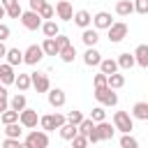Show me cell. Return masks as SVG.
Masks as SVG:
<instances>
[{"mask_svg":"<svg viewBox=\"0 0 148 148\" xmlns=\"http://www.w3.org/2000/svg\"><path fill=\"white\" fill-rule=\"evenodd\" d=\"M58 132H60V139H65V141H72L76 134H79V125H74V123H62L60 127H58Z\"/></svg>","mask_w":148,"mask_h":148,"instance_id":"e0dca14e","label":"cell"},{"mask_svg":"<svg viewBox=\"0 0 148 148\" xmlns=\"http://www.w3.org/2000/svg\"><path fill=\"white\" fill-rule=\"evenodd\" d=\"M37 14H39L42 18H53V14H56V9H53V7L49 5V2H44V5H42V7L37 9Z\"/></svg>","mask_w":148,"mask_h":148,"instance_id":"836d02e7","label":"cell"},{"mask_svg":"<svg viewBox=\"0 0 148 148\" xmlns=\"http://www.w3.org/2000/svg\"><path fill=\"white\" fill-rule=\"evenodd\" d=\"M25 106H28V99H25V95L18 90V92L9 99V109H14V111H23Z\"/></svg>","mask_w":148,"mask_h":148,"instance_id":"cb8c5ba5","label":"cell"},{"mask_svg":"<svg viewBox=\"0 0 148 148\" xmlns=\"http://www.w3.org/2000/svg\"><path fill=\"white\" fill-rule=\"evenodd\" d=\"M42 49H44V56H58V51H60V46L56 44V37H46L42 42Z\"/></svg>","mask_w":148,"mask_h":148,"instance_id":"d4e9b609","label":"cell"},{"mask_svg":"<svg viewBox=\"0 0 148 148\" xmlns=\"http://www.w3.org/2000/svg\"><path fill=\"white\" fill-rule=\"evenodd\" d=\"M62 123H67V116H62V113H46V116H39V127H42L44 132H53V130H58Z\"/></svg>","mask_w":148,"mask_h":148,"instance_id":"3957f363","label":"cell"},{"mask_svg":"<svg viewBox=\"0 0 148 148\" xmlns=\"http://www.w3.org/2000/svg\"><path fill=\"white\" fill-rule=\"evenodd\" d=\"M14 86L21 90V92H25L28 88H32V81H30V74H18L16 79H14Z\"/></svg>","mask_w":148,"mask_h":148,"instance_id":"f546056e","label":"cell"},{"mask_svg":"<svg viewBox=\"0 0 148 148\" xmlns=\"http://www.w3.org/2000/svg\"><path fill=\"white\" fill-rule=\"evenodd\" d=\"M30 81H32V88H35L37 92H46V90L51 88L49 76H46V74H42V72H32V74H30Z\"/></svg>","mask_w":148,"mask_h":148,"instance_id":"30bf717a","label":"cell"},{"mask_svg":"<svg viewBox=\"0 0 148 148\" xmlns=\"http://www.w3.org/2000/svg\"><path fill=\"white\" fill-rule=\"evenodd\" d=\"M21 14H23V9H21L18 2L12 5V7H7V16H9V18H21Z\"/></svg>","mask_w":148,"mask_h":148,"instance_id":"74e56055","label":"cell"},{"mask_svg":"<svg viewBox=\"0 0 148 148\" xmlns=\"http://www.w3.org/2000/svg\"><path fill=\"white\" fill-rule=\"evenodd\" d=\"M72 146H74V148H83V146H88V136L79 132V134L72 139Z\"/></svg>","mask_w":148,"mask_h":148,"instance_id":"ab89813d","label":"cell"},{"mask_svg":"<svg viewBox=\"0 0 148 148\" xmlns=\"http://www.w3.org/2000/svg\"><path fill=\"white\" fill-rule=\"evenodd\" d=\"M99 62H102V53H99L95 46H88L86 53H83V65H88V67H97Z\"/></svg>","mask_w":148,"mask_h":148,"instance_id":"4fadbf2b","label":"cell"},{"mask_svg":"<svg viewBox=\"0 0 148 148\" xmlns=\"http://www.w3.org/2000/svg\"><path fill=\"white\" fill-rule=\"evenodd\" d=\"M9 35H12V30H9V25H7V23H0V42H5V39H9Z\"/></svg>","mask_w":148,"mask_h":148,"instance_id":"7bdbcfd3","label":"cell"},{"mask_svg":"<svg viewBox=\"0 0 148 148\" xmlns=\"http://www.w3.org/2000/svg\"><path fill=\"white\" fill-rule=\"evenodd\" d=\"M21 134H23V130H21V123H18V120L5 125V136H16V139H21Z\"/></svg>","mask_w":148,"mask_h":148,"instance_id":"4dcf8cb0","label":"cell"},{"mask_svg":"<svg viewBox=\"0 0 148 148\" xmlns=\"http://www.w3.org/2000/svg\"><path fill=\"white\" fill-rule=\"evenodd\" d=\"M92 127H95V120H92V118H83V120L79 123V132L86 134V136H88V132H90Z\"/></svg>","mask_w":148,"mask_h":148,"instance_id":"e575fe53","label":"cell"},{"mask_svg":"<svg viewBox=\"0 0 148 148\" xmlns=\"http://www.w3.org/2000/svg\"><path fill=\"white\" fill-rule=\"evenodd\" d=\"M56 44H58V46L62 49V46H67V44H69V37H67V35H60V32H58V35H56ZM58 53H60V51H58Z\"/></svg>","mask_w":148,"mask_h":148,"instance_id":"ee69618b","label":"cell"},{"mask_svg":"<svg viewBox=\"0 0 148 148\" xmlns=\"http://www.w3.org/2000/svg\"><path fill=\"white\" fill-rule=\"evenodd\" d=\"M109 42L111 44H118V42H123L125 37H127V32H130V28H127V23H123V21H113L109 28Z\"/></svg>","mask_w":148,"mask_h":148,"instance_id":"5b68a950","label":"cell"},{"mask_svg":"<svg viewBox=\"0 0 148 148\" xmlns=\"http://www.w3.org/2000/svg\"><path fill=\"white\" fill-rule=\"evenodd\" d=\"M18 123H21V127H25V130L37 127V123H39V113H37V109L25 106L23 111H18Z\"/></svg>","mask_w":148,"mask_h":148,"instance_id":"8992f818","label":"cell"},{"mask_svg":"<svg viewBox=\"0 0 148 148\" xmlns=\"http://www.w3.org/2000/svg\"><path fill=\"white\" fill-rule=\"evenodd\" d=\"M7 56V46H5V42H0V60Z\"/></svg>","mask_w":148,"mask_h":148,"instance_id":"c3c4849f","label":"cell"},{"mask_svg":"<svg viewBox=\"0 0 148 148\" xmlns=\"http://www.w3.org/2000/svg\"><path fill=\"white\" fill-rule=\"evenodd\" d=\"M56 14H58V18H62V21H72V16H74L72 2H69V0H60V2L56 5Z\"/></svg>","mask_w":148,"mask_h":148,"instance_id":"5bb4252c","label":"cell"},{"mask_svg":"<svg viewBox=\"0 0 148 148\" xmlns=\"http://www.w3.org/2000/svg\"><path fill=\"white\" fill-rule=\"evenodd\" d=\"M83 118H86V116H83L81 111H76V109H72V111L67 113V120H69V123H74V125H79Z\"/></svg>","mask_w":148,"mask_h":148,"instance_id":"f35d334b","label":"cell"},{"mask_svg":"<svg viewBox=\"0 0 148 148\" xmlns=\"http://www.w3.org/2000/svg\"><path fill=\"white\" fill-rule=\"evenodd\" d=\"M5 109H9V99H7V97H0V113H2Z\"/></svg>","mask_w":148,"mask_h":148,"instance_id":"bcb514c9","label":"cell"},{"mask_svg":"<svg viewBox=\"0 0 148 148\" xmlns=\"http://www.w3.org/2000/svg\"><path fill=\"white\" fill-rule=\"evenodd\" d=\"M0 2H2V5H5V9H7V7H12V5H16L18 0H0Z\"/></svg>","mask_w":148,"mask_h":148,"instance_id":"681fc988","label":"cell"},{"mask_svg":"<svg viewBox=\"0 0 148 148\" xmlns=\"http://www.w3.org/2000/svg\"><path fill=\"white\" fill-rule=\"evenodd\" d=\"M97 67H99V72H104L106 76L113 74V72H118V62H116L113 58H102V62H99Z\"/></svg>","mask_w":148,"mask_h":148,"instance_id":"484cf974","label":"cell"},{"mask_svg":"<svg viewBox=\"0 0 148 148\" xmlns=\"http://www.w3.org/2000/svg\"><path fill=\"white\" fill-rule=\"evenodd\" d=\"M92 83H95V88H102V86H106V74H104V72H99V74H95V79H92Z\"/></svg>","mask_w":148,"mask_h":148,"instance_id":"b9f144b4","label":"cell"},{"mask_svg":"<svg viewBox=\"0 0 148 148\" xmlns=\"http://www.w3.org/2000/svg\"><path fill=\"white\" fill-rule=\"evenodd\" d=\"M44 2H46V0H30V9H35V12H37V9H39Z\"/></svg>","mask_w":148,"mask_h":148,"instance_id":"f6af8a7d","label":"cell"},{"mask_svg":"<svg viewBox=\"0 0 148 148\" xmlns=\"http://www.w3.org/2000/svg\"><path fill=\"white\" fill-rule=\"evenodd\" d=\"M0 120H2V125L16 123V120H18V111H14V109H5V111L0 113Z\"/></svg>","mask_w":148,"mask_h":148,"instance_id":"1f68e13d","label":"cell"},{"mask_svg":"<svg viewBox=\"0 0 148 148\" xmlns=\"http://www.w3.org/2000/svg\"><path fill=\"white\" fill-rule=\"evenodd\" d=\"M21 23H23L25 30H37V28H42V16L35 9H28V12L21 14Z\"/></svg>","mask_w":148,"mask_h":148,"instance_id":"ba28073f","label":"cell"},{"mask_svg":"<svg viewBox=\"0 0 148 148\" xmlns=\"http://www.w3.org/2000/svg\"><path fill=\"white\" fill-rule=\"evenodd\" d=\"M72 21L83 30V28H88V25H92V14L88 12V9H79V12H74V16H72Z\"/></svg>","mask_w":148,"mask_h":148,"instance_id":"7c38bea8","label":"cell"},{"mask_svg":"<svg viewBox=\"0 0 148 148\" xmlns=\"http://www.w3.org/2000/svg\"><path fill=\"white\" fill-rule=\"evenodd\" d=\"M23 146H25V148H46V146H49V132L32 127L30 134L23 139Z\"/></svg>","mask_w":148,"mask_h":148,"instance_id":"6da1fadb","label":"cell"},{"mask_svg":"<svg viewBox=\"0 0 148 148\" xmlns=\"http://www.w3.org/2000/svg\"><path fill=\"white\" fill-rule=\"evenodd\" d=\"M95 130H97V134H99V141H109V139H113V132H116V127H113L111 123H106V120L95 123Z\"/></svg>","mask_w":148,"mask_h":148,"instance_id":"8fae6325","label":"cell"},{"mask_svg":"<svg viewBox=\"0 0 148 148\" xmlns=\"http://www.w3.org/2000/svg\"><path fill=\"white\" fill-rule=\"evenodd\" d=\"M113 127H116L118 132H132V130H134V118H132V113H127V111H116V113H113Z\"/></svg>","mask_w":148,"mask_h":148,"instance_id":"277c9868","label":"cell"},{"mask_svg":"<svg viewBox=\"0 0 148 148\" xmlns=\"http://www.w3.org/2000/svg\"><path fill=\"white\" fill-rule=\"evenodd\" d=\"M14 79H16V74H14V65H9V62H0V83L12 86Z\"/></svg>","mask_w":148,"mask_h":148,"instance_id":"9a60e30c","label":"cell"},{"mask_svg":"<svg viewBox=\"0 0 148 148\" xmlns=\"http://www.w3.org/2000/svg\"><path fill=\"white\" fill-rule=\"evenodd\" d=\"M46 99H49V104H51L53 109H60V106H65L67 95H65L62 88H49V90H46Z\"/></svg>","mask_w":148,"mask_h":148,"instance_id":"9c48e42d","label":"cell"},{"mask_svg":"<svg viewBox=\"0 0 148 148\" xmlns=\"http://www.w3.org/2000/svg\"><path fill=\"white\" fill-rule=\"evenodd\" d=\"M58 56H60V60H62V62H74V58H76V49H74L72 44H67V46H62V49H60V53H58Z\"/></svg>","mask_w":148,"mask_h":148,"instance_id":"f1b7e54d","label":"cell"},{"mask_svg":"<svg viewBox=\"0 0 148 148\" xmlns=\"http://www.w3.org/2000/svg\"><path fill=\"white\" fill-rule=\"evenodd\" d=\"M42 32H44L46 37H56V35L60 32V25H58L53 18H46V21H42Z\"/></svg>","mask_w":148,"mask_h":148,"instance_id":"7402d4cb","label":"cell"},{"mask_svg":"<svg viewBox=\"0 0 148 148\" xmlns=\"http://www.w3.org/2000/svg\"><path fill=\"white\" fill-rule=\"evenodd\" d=\"M106 86H111L113 90H118V88H123V86H125V74H118V72H113V74H109V76H106Z\"/></svg>","mask_w":148,"mask_h":148,"instance_id":"83f0119b","label":"cell"},{"mask_svg":"<svg viewBox=\"0 0 148 148\" xmlns=\"http://www.w3.org/2000/svg\"><path fill=\"white\" fill-rule=\"evenodd\" d=\"M132 118L134 120H148V102H136L132 106Z\"/></svg>","mask_w":148,"mask_h":148,"instance_id":"44dd1931","label":"cell"},{"mask_svg":"<svg viewBox=\"0 0 148 148\" xmlns=\"http://www.w3.org/2000/svg\"><path fill=\"white\" fill-rule=\"evenodd\" d=\"M2 146H5V148H21V146H23V141H21V139H16V136H5Z\"/></svg>","mask_w":148,"mask_h":148,"instance_id":"8d00e7d4","label":"cell"},{"mask_svg":"<svg viewBox=\"0 0 148 148\" xmlns=\"http://www.w3.org/2000/svg\"><path fill=\"white\" fill-rule=\"evenodd\" d=\"M90 118H92L95 123H99V120H106V111H104V106H95V109L90 111Z\"/></svg>","mask_w":148,"mask_h":148,"instance_id":"d590c367","label":"cell"},{"mask_svg":"<svg viewBox=\"0 0 148 148\" xmlns=\"http://www.w3.org/2000/svg\"><path fill=\"white\" fill-rule=\"evenodd\" d=\"M120 146H123V148H136L139 141H136L130 132H123V136H120Z\"/></svg>","mask_w":148,"mask_h":148,"instance_id":"d6a6232c","label":"cell"},{"mask_svg":"<svg viewBox=\"0 0 148 148\" xmlns=\"http://www.w3.org/2000/svg\"><path fill=\"white\" fill-rule=\"evenodd\" d=\"M116 14H118V16H130V14H134V0H118V2H116Z\"/></svg>","mask_w":148,"mask_h":148,"instance_id":"ffe728a7","label":"cell"},{"mask_svg":"<svg viewBox=\"0 0 148 148\" xmlns=\"http://www.w3.org/2000/svg\"><path fill=\"white\" fill-rule=\"evenodd\" d=\"M111 23H113V18H111L109 12H97V14L92 16V25H95L97 30H106Z\"/></svg>","mask_w":148,"mask_h":148,"instance_id":"2e32d148","label":"cell"},{"mask_svg":"<svg viewBox=\"0 0 148 148\" xmlns=\"http://www.w3.org/2000/svg\"><path fill=\"white\" fill-rule=\"evenodd\" d=\"M134 60H136L139 67L148 69V44H139V46L134 49Z\"/></svg>","mask_w":148,"mask_h":148,"instance_id":"ac0fdd59","label":"cell"},{"mask_svg":"<svg viewBox=\"0 0 148 148\" xmlns=\"http://www.w3.org/2000/svg\"><path fill=\"white\" fill-rule=\"evenodd\" d=\"M42 58H44L42 44H30V46L23 51V62H25V65H37V62H42Z\"/></svg>","mask_w":148,"mask_h":148,"instance_id":"52a82bcc","label":"cell"},{"mask_svg":"<svg viewBox=\"0 0 148 148\" xmlns=\"http://www.w3.org/2000/svg\"><path fill=\"white\" fill-rule=\"evenodd\" d=\"M81 39H83V44L86 46H95L97 42H99V32H97V28H83V32H81Z\"/></svg>","mask_w":148,"mask_h":148,"instance_id":"d6986e66","label":"cell"},{"mask_svg":"<svg viewBox=\"0 0 148 148\" xmlns=\"http://www.w3.org/2000/svg\"><path fill=\"white\" fill-rule=\"evenodd\" d=\"M95 99L102 104V106H116L118 104V95L111 86H102V88H95Z\"/></svg>","mask_w":148,"mask_h":148,"instance_id":"7a4b0ae2","label":"cell"},{"mask_svg":"<svg viewBox=\"0 0 148 148\" xmlns=\"http://www.w3.org/2000/svg\"><path fill=\"white\" fill-rule=\"evenodd\" d=\"M116 62H118V69H132V67L136 65V60H134V53H120Z\"/></svg>","mask_w":148,"mask_h":148,"instance_id":"603a6c76","label":"cell"},{"mask_svg":"<svg viewBox=\"0 0 148 148\" xmlns=\"http://www.w3.org/2000/svg\"><path fill=\"white\" fill-rule=\"evenodd\" d=\"M5 58H7V62H9V65H14V67H16V65H21V62H23V51H21V49H7V56H5Z\"/></svg>","mask_w":148,"mask_h":148,"instance_id":"4316f807","label":"cell"},{"mask_svg":"<svg viewBox=\"0 0 148 148\" xmlns=\"http://www.w3.org/2000/svg\"><path fill=\"white\" fill-rule=\"evenodd\" d=\"M5 16H7V9H5V5L0 2V18H5Z\"/></svg>","mask_w":148,"mask_h":148,"instance_id":"f907efd6","label":"cell"},{"mask_svg":"<svg viewBox=\"0 0 148 148\" xmlns=\"http://www.w3.org/2000/svg\"><path fill=\"white\" fill-rule=\"evenodd\" d=\"M134 12L136 14H148V0H134Z\"/></svg>","mask_w":148,"mask_h":148,"instance_id":"60d3db41","label":"cell"},{"mask_svg":"<svg viewBox=\"0 0 148 148\" xmlns=\"http://www.w3.org/2000/svg\"><path fill=\"white\" fill-rule=\"evenodd\" d=\"M0 97H9V92H7V86H5V83H0Z\"/></svg>","mask_w":148,"mask_h":148,"instance_id":"7dc6e473","label":"cell"}]
</instances>
